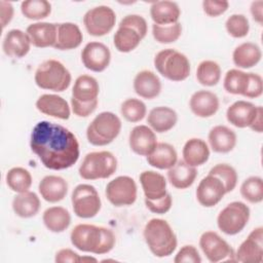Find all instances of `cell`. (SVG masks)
Instances as JSON below:
<instances>
[{
	"mask_svg": "<svg viewBox=\"0 0 263 263\" xmlns=\"http://www.w3.org/2000/svg\"><path fill=\"white\" fill-rule=\"evenodd\" d=\"M34 80L36 85L42 89L62 92L70 86L72 76L63 63L50 59L37 67Z\"/></svg>",
	"mask_w": 263,
	"mask_h": 263,
	"instance_id": "obj_5",
	"label": "cell"
},
{
	"mask_svg": "<svg viewBox=\"0 0 263 263\" xmlns=\"http://www.w3.org/2000/svg\"><path fill=\"white\" fill-rule=\"evenodd\" d=\"M250 11L253 20L257 24L262 25L263 24V1L262 0L253 1L250 6Z\"/></svg>",
	"mask_w": 263,
	"mask_h": 263,
	"instance_id": "obj_53",
	"label": "cell"
},
{
	"mask_svg": "<svg viewBox=\"0 0 263 263\" xmlns=\"http://www.w3.org/2000/svg\"><path fill=\"white\" fill-rule=\"evenodd\" d=\"M14 13V8L12 4L8 1L1 0L0 1V18H1V27L2 30L11 22Z\"/></svg>",
	"mask_w": 263,
	"mask_h": 263,
	"instance_id": "obj_52",
	"label": "cell"
},
{
	"mask_svg": "<svg viewBox=\"0 0 263 263\" xmlns=\"http://www.w3.org/2000/svg\"><path fill=\"white\" fill-rule=\"evenodd\" d=\"M105 194L114 206L132 205L137 200L138 187L132 177L118 176L107 184Z\"/></svg>",
	"mask_w": 263,
	"mask_h": 263,
	"instance_id": "obj_12",
	"label": "cell"
},
{
	"mask_svg": "<svg viewBox=\"0 0 263 263\" xmlns=\"http://www.w3.org/2000/svg\"><path fill=\"white\" fill-rule=\"evenodd\" d=\"M87 263V262H98V259L95 258V257H91V256H80V259H79V263Z\"/></svg>",
	"mask_w": 263,
	"mask_h": 263,
	"instance_id": "obj_55",
	"label": "cell"
},
{
	"mask_svg": "<svg viewBox=\"0 0 263 263\" xmlns=\"http://www.w3.org/2000/svg\"><path fill=\"white\" fill-rule=\"evenodd\" d=\"M210 148L216 153H228L234 149L237 136L233 129L226 125H216L208 135Z\"/></svg>",
	"mask_w": 263,
	"mask_h": 263,
	"instance_id": "obj_25",
	"label": "cell"
},
{
	"mask_svg": "<svg viewBox=\"0 0 263 263\" xmlns=\"http://www.w3.org/2000/svg\"><path fill=\"white\" fill-rule=\"evenodd\" d=\"M80 255L75 251L64 248L55 253L54 261L57 263H79Z\"/></svg>",
	"mask_w": 263,
	"mask_h": 263,
	"instance_id": "obj_51",
	"label": "cell"
},
{
	"mask_svg": "<svg viewBox=\"0 0 263 263\" xmlns=\"http://www.w3.org/2000/svg\"><path fill=\"white\" fill-rule=\"evenodd\" d=\"M153 63L157 72L171 81L180 82L190 75L189 59L174 48H165L158 51L154 57Z\"/></svg>",
	"mask_w": 263,
	"mask_h": 263,
	"instance_id": "obj_6",
	"label": "cell"
},
{
	"mask_svg": "<svg viewBox=\"0 0 263 263\" xmlns=\"http://www.w3.org/2000/svg\"><path fill=\"white\" fill-rule=\"evenodd\" d=\"M83 40V34L75 23L65 22L58 24L57 41L53 46L59 50H71L80 46Z\"/></svg>",
	"mask_w": 263,
	"mask_h": 263,
	"instance_id": "obj_27",
	"label": "cell"
},
{
	"mask_svg": "<svg viewBox=\"0 0 263 263\" xmlns=\"http://www.w3.org/2000/svg\"><path fill=\"white\" fill-rule=\"evenodd\" d=\"M117 170V159L110 151H93L87 153L79 168V176L88 181L108 179Z\"/></svg>",
	"mask_w": 263,
	"mask_h": 263,
	"instance_id": "obj_8",
	"label": "cell"
},
{
	"mask_svg": "<svg viewBox=\"0 0 263 263\" xmlns=\"http://www.w3.org/2000/svg\"><path fill=\"white\" fill-rule=\"evenodd\" d=\"M227 33L233 38H243L250 32V23L248 17L241 13H233L225 22Z\"/></svg>",
	"mask_w": 263,
	"mask_h": 263,
	"instance_id": "obj_45",
	"label": "cell"
},
{
	"mask_svg": "<svg viewBox=\"0 0 263 263\" xmlns=\"http://www.w3.org/2000/svg\"><path fill=\"white\" fill-rule=\"evenodd\" d=\"M148 32V24L140 14H127L119 23L113 36L117 51L127 53L136 49Z\"/></svg>",
	"mask_w": 263,
	"mask_h": 263,
	"instance_id": "obj_4",
	"label": "cell"
},
{
	"mask_svg": "<svg viewBox=\"0 0 263 263\" xmlns=\"http://www.w3.org/2000/svg\"><path fill=\"white\" fill-rule=\"evenodd\" d=\"M199 247L206 259L217 263L234 256L231 246L215 231H205L199 237Z\"/></svg>",
	"mask_w": 263,
	"mask_h": 263,
	"instance_id": "obj_13",
	"label": "cell"
},
{
	"mask_svg": "<svg viewBox=\"0 0 263 263\" xmlns=\"http://www.w3.org/2000/svg\"><path fill=\"white\" fill-rule=\"evenodd\" d=\"M250 208L242 201H232L222 209L217 217L218 228L227 235L242 231L250 220Z\"/></svg>",
	"mask_w": 263,
	"mask_h": 263,
	"instance_id": "obj_10",
	"label": "cell"
},
{
	"mask_svg": "<svg viewBox=\"0 0 263 263\" xmlns=\"http://www.w3.org/2000/svg\"><path fill=\"white\" fill-rule=\"evenodd\" d=\"M235 260L242 263H261L263 261V227L254 228L239 245Z\"/></svg>",
	"mask_w": 263,
	"mask_h": 263,
	"instance_id": "obj_15",
	"label": "cell"
},
{
	"mask_svg": "<svg viewBox=\"0 0 263 263\" xmlns=\"http://www.w3.org/2000/svg\"><path fill=\"white\" fill-rule=\"evenodd\" d=\"M175 263H200L201 257L197 249L192 245L183 246L174 258Z\"/></svg>",
	"mask_w": 263,
	"mask_h": 263,
	"instance_id": "obj_46",
	"label": "cell"
},
{
	"mask_svg": "<svg viewBox=\"0 0 263 263\" xmlns=\"http://www.w3.org/2000/svg\"><path fill=\"white\" fill-rule=\"evenodd\" d=\"M116 23L115 11L107 5H99L88 9L83 15V25L86 32L95 37L109 34Z\"/></svg>",
	"mask_w": 263,
	"mask_h": 263,
	"instance_id": "obj_11",
	"label": "cell"
},
{
	"mask_svg": "<svg viewBox=\"0 0 263 263\" xmlns=\"http://www.w3.org/2000/svg\"><path fill=\"white\" fill-rule=\"evenodd\" d=\"M68 182L61 176L48 175L42 178L38 185V191L41 197L50 203L63 200L68 193Z\"/></svg>",
	"mask_w": 263,
	"mask_h": 263,
	"instance_id": "obj_23",
	"label": "cell"
},
{
	"mask_svg": "<svg viewBox=\"0 0 263 263\" xmlns=\"http://www.w3.org/2000/svg\"><path fill=\"white\" fill-rule=\"evenodd\" d=\"M145 198L155 200L163 197L166 191V179L155 171H144L139 177Z\"/></svg>",
	"mask_w": 263,
	"mask_h": 263,
	"instance_id": "obj_29",
	"label": "cell"
},
{
	"mask_svg": "<svg viewBox=\"0 0 263 263\" xmlns=\"http://www.w3.org/2000/svg\"><path fill=\"white\" fill-rule=\"evenodd\" d=\"M152 35L156 42L168 44L176 42L182 35V25L178 22L173 25L159 26L152 25Z\"/></svg>",
	"mask_w": 263,
	"mask_h": 263,
	"instance_id": "obj_44",
	"label": "cell"
},
{
	"mask_svg": "<svg viewBox=\"0 0 263 263\" xmlns=\"http://www.w3.org/2000/svg\"><path fill=\"white\" fill-rule=\"evenodd\" d=\"M122 123L113 112L99 113L86 128V139L93 146H106L111 144L120 134Z\"/></svg>",
	"mask_w": 263,
	"mask_h": 263,
	"instance_id": "obj_7",
	"label": "cell"
},
{
	"mask_svg": "<svg viewBox=\"0 0 263 263\" xmlns=\"http://www.w3.org/2000/svg\"><path fill=\"white\" fill-rule=\"evenodd\" d=\"M210 147L208 143L199 138H191L183 146V160L191 166H200L210 158Z\"/></svg>",
	"mask_w": 263,
	"mask_h": 263,
	"instance_id": "obj_30",
	"label": "cell"
},
{
	"mask_svg": "<svg viewBox=\"0 0 263 263\" xmlns=\"http://www.w3.org/2000/svg\"><path fill=\"white\" fill-rule=\"evenodd\" d=\"M145 205L151 213L163 215V214H166L171 210V208L173 205V197L167 192L163 197H161L159 199L150 200V199L145 198Z\"/></svg>",
	"mask_w": 263,
	"mask_h": 263,
	"instance_id": "obj_47",
	"label": "cell"
},
{
	"mask_svg": "<svg viewBox=\"0 0 263 263\" xmlns=\"http://www.w3.org/2000/svg\"><path fill=\"white\" fill-rule=\"evenodd\" d=\"M31 45L32 43L27 32L20 29H11L3 38L2 49L6 55L21 59L28 54Z\"/></svg>",
	"mask_w": 263,
	"mask_h": 263,
	"instance_id": "obj_22",
	"label": "cell"
},
{
	"mask_svg": "<svg viewBox=\"0 0 263 263\" xmlns=\"http://www.w3.org/2000/svg\"><path fill=\"white\" fill-rule=\"evenodd\" d=\"M209 174L216 176L223 183L226 193L233 191L237 185L238 176L235 168L228 163H218L214 165Z\"/></svg>",
	"mask_w": 263,
	"mask_h": 263,
	"instance_id": "obj_43",
	"label": "cell"
},
{
	"mask_svg": "<svg viewBox=\"0 0 263 263\" xmlns=\"http://www.w3.org/2000/svg\"><path fill=\"white\" fill-rule=\"evenodd\" d=\"M74 214L81 219L96 217L102 208V200L98 190L90 184L77 185L71 195Z\"/></svg>",
	"mask_w": 263,
	"mask_h": 263,
	"instance_id": "obj_9",
	"label": "cell"
},
{
	"mask_svg": "<svg viewBox=\"0 0 263 263\" xmlns=\"http://www.w3.org/2000/svg\"><path fill=\"white\" fill-rule=\"evenodd\" d=\"M222 70L220 65L212 60H204L199 63L196 69V79L203 86H215L220 82Z\"/></svg>",
	"mask_w": 263,
	"mask_h": 263,
	"instance_id": "obj_38",
	"label": "cell"
},
{
	"mask_svg": "<svg viewBox=\"0 0 263 263\" xmlns=\"http://www.w3.org/2000/svg\"><path fill=\"white\" fill-rule=\"evenodd\" d=\"M178 161L175 147L168 143H157L153 152L147 156V162L158 170H170Z\"/></svg>",
	"mask_w": 263,
	"mask_h": 263,
	"instance_id": "obj_35",
	"label": "cell"
},
{
	"mask_svg": "<svg viewBox=\"0 0 263 263\" xmlns=\"http://www.w3.org/2000/svg\"><path fill=\"white\" fill-rule=\"evenodd\" d=\"M249 83V73L239 69H230L223 79L224 89L231 95L245 96Z\"/></svg>",
	"mask_w": 263,
	"mask_h": 263,
	"instance_id": "obj_39",
	"label": "cell"
},
{
	"mask_svg": "<svg viewBox=\"0 0 263 263\" xmlns=\"http://www.w3.org/2000/svg\"><path fill=\"white\" fill-rule=\"evenodd\" d=\"M23 15L32 21H41L51 12V4L46 0H26L21 3Z\"/></svg>",
	"mask_w": 263,
	"mask_h": 263,
	"instance_id": "obj_40",
	"label": "cell"
},
{
	"mask_svg": "<svg viewBox=\"0 0 263 263\" xmlns=\"http://www.w3.org/2000/svg\"><path fill=\"white\" fill-rule=\"evenodd\" d=\"M71 110L78 117H87L92 114L99 104V100H95L89 103H81L71 97Z\"/></svg>",
	"mask_w": 263,
	"mask_h": 263,
	"instance_id": "obj_50",
	"label": "cell"
},
{
	"mask_svg": "<svg viewBox=\"0 0 263 263\" xmlns=\"http://www.w3.org/2000/svg\"><path fill=\"white\" fill-rule=\"evenodd\" d=\"M178 122L177 112L167 106H158L151 109L147 116L148 126L155 133H166L175 127Z\"/></svg>",
	"mask_w": 263,
	"mask_h": 263,
	"instance_id": "obj_26",
	"label": "cell"
},
{
	"mask_svg": "<svg viewBox=\"0 0 263 263\" xmlns=\"http://www.w3.org/2000/svg\"><path fill=\"white\" fill-rule=\"evenodd\" d=\"M240 195L251 203H260L263 200V180L258 176L247 178L240 185Z\"/></svg>",
	"mask_w": 263,
	"mask_h": 263,
	"instance_id": "obj_42",
	"label": "cell"
},
{
	"mask_svg": "<svg viewBox=\"0 0 263 263\" xmlns=\"http://www.w3.org/2000/svg\"><path fill=\"white\" fill-rule=\"evenodd\" d=\"M155 132L145 124L136 125L129 133L128 144L134 153L140 156L150 155L157 145Z\"/></svg>",
	"mask_w": 263,
	"mask_h": 263,
	"instance_id": "obj_17",
	"label": "cell"
},
{
	"mask_svg": "<svg viewBox=\"0 0 263 263\" xmlns=\"http://www.w3.org/2000/svg\"><path fill=\"white\" fill-rule=\"evenodd\" d=\"M12 210L16 216L24 219H29L36 216L40 210V198L32 191L17 193L11 202Z\"/></svg>",
	"mask_w": 263,
	"mask_h": 263,
	"instance_id": "obj_34",
	"label": "cell"
},
{
	"mask_svg": "<svg viewBox=\"0 0 263 263\" xmlns=\"http://www.w3.org/2000/svg\"><path fill=\"white\" fill-rule=\"evenodd\" d=\"M263 92V80L262 77L257 74L250 72L249 73V83L243 97L249 99L259 98Z\"/></svg>",
	"mask_w": 263,
	"mask_h": 263,
	"instance_id": "obj_49",
	"label": "cell"
},
{
	"mask_svg": "<svg viewBox=\"0 0 263 263\" xmlns=\"http://www.w3.org/2000/svg\"><path fill=\"white\" fill-rule=\"evenodd\" d=\"M203 12L211 16V17H217L227 11L229 8V2L228 1H218V0H204L201 3Z\"/></svg>",
	"mask_w": 263,
	"mask_h": 263,
	"instance_id": "obj_48",
	"label": "cell"
},
{
	"mask_svg": "<svg viewBox=\"0 0 263 263\" xmlns=\"http://www.w3.org/2000/svg\"><path fill=\"white\" fill-rule=\"evenodd\" d=\"M225 194L226 190L221 180L211 174H208L199 181L195 191L197 201L204 208L215 206Z\"/></svg>",
	"mask_w": 263,
	"mask_h": 263,
	"instance_id": "obj_16",
	"label": "cell"
},
{
	"mask_svg": "<svg viewBox=\"0 0 263 263\" xmlns=\"http://www.w3.org/2000/svg\"><path fill=\"white\" fill-rule=\"evenodd\" d=\"M262 58V51L254 42H243L237 45L232 52L233 64L238 69H250L255 67Z\"/></svg>",
	"mask_w": 263,
	"mask_h": 263,
	"instance_id": "obj_31",
	"label": "cell"
},
{
	"mask_svg": "<svg viewBox=\"0 0 263 263\" xmlns=\"http://www.w3.org/2000/svg\"><path fill=\"white\" fill-rule=\"evenodd\" d=\"M42 221L49 231L61 233L69 228L71 215L69 211L63 206H50L43 212Z\"/></svg>",
	"mask_w": 263,
	"mask_h": 263,
	"instance_id": "obj_36",
	"label": "cell"
},
{
	"mask_svg": "<svg viewBox=\"0 0 263 263\" xmlns=\"http://www.w3.org/2000/svg\"><path fill=\"white\" fill-rule=\"evenodd\" d=\"M143 237L150 252L157 258L171 256L177 249L178 239L170 223L163 219H150L143 229Z\"/></svg>",
	"mask_w": 263,
	"mask_h": 263,
	"instance_id": "obj_3",
	"label": "cell"
},
{
	"mask_svg": "<svg viewBox=\"0 0 263 263\" xmlns=\"http://www.w3.org/2000/svg\"><path fill=\"white\" fill-rule=\"evenodd\" d=\"M250 128L255 133H259V134L262 133V130H263V108L261 106H259L257 115H256L253 123L250 125Z\"/></svg>",
	"mask_w": 263,
	"mask_h": 263,
	"instance_id": "obj_54",
	"label": "cell"
},
{
	"mask_svg": "<svg viewBox=\"0 0 263 263\" xmlns=\"http://www.w3.org/2000/svg\"><path fill=\"white\" fill-rule=\"evenodd\" d=\"M120 113L126 121L136 123L143 120L147 115V107L142 100L129 98L122 102L120 106Z\"/></svg>",
	"mask_w": 263,
	"mask_h": 263,
	"instance_id": "obj_41",
	"label": "cell"
},
{
	"mask_svg": "<svg viewBox=\"0 0 263 263\" xmlns=\"http://www.w3.org/2000/svg\"><path fill=\"white\" fill-rule=\"evenodd\" d=\"M100 93V85L98 80L87 74H82L75 79L72 87V98L81 102L89 103L98 100Z\"/></svg>",
	"mask_w": 263,
	"mask_h": 263,
	"instance_id": "obj_33",
	"label": "cell"
},
{
	"mask_svg": "<svg viewBox=\"0 0 263 263\" xmlns=\"http://www.w3.org/2000/svg\"><path fill=\"white\" fill-rule=\"evenodd\" d=\"M30 147L41 163L53 171L73 166L80 155L76 136L67 127L46 120L39 121L33 127Z\"/></svg>",
	"mask_w": 263,
	"mask_h": 263,
	"instance_id": "obj_1",
	"label": "cell"
},
{
	"mask_svg": "<svg viewBox=\"0 0 263 263\" xmlns=\"http://www.w3.org/2000/svg\"><path fill=\"white\" fill-rule=\"evenodd\" d=\"M258 108L259 106L248 101H235L226 110L227 121L238 128L250 127L257 115Z\"/></svg>",
	"mask_w": 263,
	"mask_h": 263,
	"instance_id": "obj_19",
	"label": "cell"
},
{
	"mask_svg": "<svg viewBox=\"0 0 263 263\" xmlns=\"http://www.w3.org/2000/svg\"><path fill=\"white\" fill-rule=\"evenodd\" d=\"M81 61L83 66L91 72L105 71L111 62V51L109 47L99 41H90L81 51Z\"/></svg>",
	"mask_w": 263,
	"mask_h": 263,
	"instance_id": "obj_14",
	"label": "cell"
},
{
	"mask_svg": "<svg viewBox=\"0 0 263 263\" xmlns=\"http://www.w3.org/2000/svg\"><path fill=\"white\" fill-rule=\"evenodd\" d=\"M37 110L47 116L67 120L71 115V106L61 96L53 93L41 95L35 104Z\"/></svg>",
	"mask_w": 263,
	"mask_h": 263,
	"instance_id": "obj_20",
	"label": "cell"
},
{
	"mask_svg": "<svg viewBox=\"0 0 263 263\" xmlns=\"http://www.w3.org/2000/svg\"><path fill=\"white\" fill-rule=\"evenodd\" d=\"M220 107V101L216 93L210 90L200 89L192 93L189 100L191 112L200 118L214 116Z\"/></svg>",
	"mask_w": 263,
	"mask_h": 263,
	"instance_id": "obj_18",
	"label": "cell"
},
{
	"mask_svg": "<svg viewBox=\"0 0 263 263\" xmlns=\"http://www.w3.org/2000/svg\"><path fill=\"white\" fill-rule=\"evenodd\" d=\"M31 43L35 47H53L57 41L58 24L37 22L29 25L26 29Z\"/></svg>",
	"mask_w": 263,
	"mask_h": 263,
	"instance_id": "obj_21",
	"label": "cell"
},
{
	"mask_svg": "<svg viewBox=\"0 0 263 263\" xmlns=\"http://www.w3.org/2000/svg\"><path fill=\"white\" fill-rule=\"evenodd\" d=\"M71 243L79 251L103 255L111 252L116 243L114 232L103 226L78 224L70 233Z\"/></svg>",
	"mask_w": 263,
	"mask_h": 263,
	"instance_id": "obj_2",
	"label": "cell"
},
{
	"mask_svg": "<svg viewBox=\"0 0 263 263\" xmlns=\"http://www.w3.org/2000/svg\"><path fill=\"white\" fill-rule=\"evenodd\" d=\"M135 92L142 99L152 100L161 91L159 77L150 70H142L136 74L133 82Z\"/></svg>",
	"mask_w": 263,
	"mask_h": 263,
	"instance_id": "obj_24",
	"label": "cell"
},
{
	"mask_svg": "<svg viewBox=\"0 0 263 263\" xmlns=\"http://www.w3.org/2000/svg\"><path fill=\"white\" fill-rule=\"evenodd\" d=\"M5 181L8 188L15 193L29 191L33 183L31 173L22 166L11 167L6 173Z\"/></svg>",
	"mask_w": 263,
	"mask_h": 263,
	"instance_id": "obj_37",
	"label": "cell"
},
{
	"mask_svg": "<svg viewBox=\"0 0 263 263\" xmlns=\"http://www.w3.org/2000/svg\"><path fill=\"white\" fill-rule=\"evenodd\" d=\"M150 16L155 25H173L179 22L181 9L178 3L174 1H155L150 6Z\"/></svg>",
	"mask_w": 263,
	"mask_h": 263,
	"instance_id": "obj_28",
	"label": "cell"
},
{
	"mask_svg": "<svg viewBox=\"0 0 263 263\" xmlns=\"http://www.w3.org/2000/svg\"><path fill=\"white\" fill-rule=\"evenodd\" d=\"M197 177V170L187 164L184 160H178L177 163L167 170V180L176 189H186L192 186Z\"/></svg>",
	"mask_w": 263,
	"mask_h": 263,
	"instance_id": "obj_32",
	"label": "cell"
}]
</instances>
